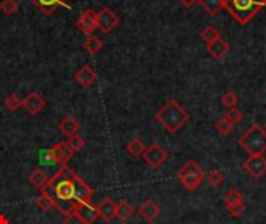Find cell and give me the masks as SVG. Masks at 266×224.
<instances>
[{"instance_id":"obj_1","label":"cell","mask_w":266,"mask_h":224,"mask_svg":"<svg viewBox=\"0 0 266 224\" xmlns=\"http://www.w3.org/2000/svg\"><path fill=\"white\" fill-rule=\"evenodd\" d=\"M156 121L170 134H176L190 120V114L176 100H168L154 115Z\"/></svg>"},{"instance_id":"obj_2","label":"cell","mask_w":266,"mask_h":224,"mask_svg":"<svg viewBox=\"0 0 266 224\" xmlns=\"http://www.w3.org/2000/svg\"><path fill=\"white\" fill-rule=\"evenodd\" d=\"M238 145L244 151H248L249 156L264 154L266 153V131L258 123H254L246 132L240 136Z\"/></svg>"},{"instance_id":"obj_3","label":"cell","mask_w":266,"mask_h":224,"mask_svg":"<svg viewBox=\"0 0 266 224\" xmlns=\"http://www.w3.org/2000/svg\"><path fill=\"white\" fill-rule=\"evenodd\" d=\"M224 8L240 25H248L260 8L252 0H224Z\"/></svg>"},{"instance_id":"obj_4","label":"cell","mask_w":266,"mask_h":224,"mask_svg":"<svg viewBox=\"0 0 266 224\" xmlns=\"http://www.w3.org/2000/svg\"><path fill=\"white\" fill-rule=\"evenodd\" d=\"M178 177L181 181V184L186 187V190L193 192L195 189L199 187V184L204 181V177H206V173H204V170L199 167L198 162L190 159L178 171Z\"/></svg>"},{"instance_id":"obj_5","label":"cell","mask_w":266,"mask_h":224,"mask_svg":"<svg viewBox=\"0 0 266 224\" xmlns=\"http://www.w3.org/2000/svg\"><path fill=\"white\" fill-rule=\"evenodd\" d=\"M143 160L147 162V165L153 170L160 168L168 159V151L163 148L160 144H151L150 147H147L145 153L142 154Z\"/></svg>"},{"instance_id":"obj_6","label":"cell","mask_w":266,"mask_h":224,"mask_svg":"<svg viewBox=\"0 0 266 224\" xmlns=\"http://www.w3.org/2000/svg\"><path fill=\"white\" fill-rule=\"evenodd\" d=\"M75 27L86 36L94 34V31L98 28V22H97V11L94 10H86L84 13H81L79 17L76 19Z\"/></svg>"},{"instance_id":"obj_7","label":"cell","mask_w":266,"mask_h":224,"mask_svg":"<svg viewBox=\"0 0 266 224\" xmlns=\"http://www.w3.org/2000/svg\"><path fill=\"white\" fill-rule=\"evenodd\" d=\"M97 22H98V28L108 34L118 25L120 17L111 8L105 7L103 10H100V13H97Z\"/></svg>"},{"instance_id":"obj_8","label":"cell","mask_w":266,"mask_h":224,"mask_svg":"<svg viewBox=\"0 0 266 224\" xmlns=\"http://www.w3.org/2000/svg\"><path fill=\"white\" fill-rule=\"evenodd\" d=\"M244 170H246L252 177H261L266 173V157L264 154L258 156H249L243 164Z\"/></svg>"},{"instance_id":"obj_9","label":"cell","mask_w":266,"mask_h":224,"mask_svg":"<svg viewBox=\"0 0 266 224\" xmlns=\"http://www.w3.org/2000/svg\"><path fill=\"white\" fill-rule=\"evenodd\" d=\"M73 212L86 224L95 222V219L100 216L98 207L94 206L92 202H73Z\"/></svg>"},{"instance_id":"obj_10","label":"cell","mask_w":266,"mask_h":224,"mask_svg":"<svg viewBox=\"0 0 266 224\" xmlns=\"http://www.w3.org/2000/svg\"><path fill=\"white\" fill-rule=\"evenodd\" d=\"M22 108L30 114V115H37L39 112H42L46 109V100L42 95H39L37 92H31L22 100Z\"/></svg>"},{"instance_id":"obj_11","label":"cell","mask_w":266,"mask_h":224,"mask_svg":"<svg viewBox=\"0 0 266 224\" xmlns=\"http://www.w3.org/2000/svg\"><path fill=\"white\" fill-rule=\"evenodd\" d=\"M30 2L46 16L53 14L58 8L72 10V7L66 2V0H30Z\"/></svg>"},{"instance_id":"obj_12","label":"cell","mask_w":266,"mask_h":224,"mask_svg":"<svg viewBox=\"0 0 266 224\" xmlns=\"http://www.w3.org/2000/svg\"><path fill=\"white\" fill-rule=\"evenodd\" d=\"M73 182V196H75V202H91L92 199V189L86 184V182L81 179L79 176H75L72 179Z\"/></svg>"},{"instance_id":"obj_13","label":"cell","mask_w":266,"mask_h":224,"mask_svg":"<svg viewBox=\"0 0 266 224\" xmlns=\"http://www.w3.org/2000/svg\"><path fill=\"white\" fill-rule=\"evenodd\" d=\"M53 157H55V162H56V165H61V167H64L67 165V162L72 159L73 156V151L67 147L66 142H58V144H55L52 148H50Z\"/></svg>"},{"instance_id":"obj_14","label":"cell","mask_w":266,"mask_h":224,"mask_svg":"<svg viewBox=\"0 0 266 224\" xmlns=\"http://www.w3.org/2000/svg\"><path fill=\"white\" fill-rule=\"evenodd\" d=\"M75 81L79 84V86H83V87H91L94 84V81L97 79V72L94 70L92 66L89 64H84V66H81L76 73L73 75Z\"/></svg>"},{"instance_id":"obj_15","label":"cell","mask_w":266,"mask_h":224,"mask_svg":"<svg viewBox=\"0 0 266 224\" xmlns=\"http://www.w3.org/2000/svg\"><path fill=\"white\" fill-rule=\"evenodd\" d=\"M139 213L143 219H147L148 222H153L159 215H160V207L156 204L153 199H147L143 204L139 207Z\"/></svg>"},{"instance_id":"obj_16","label":"cell","mask_w":266,"mask_h":224,"mask_svg":"<svg viewBox=\"0 0 266 224\" xmlns=\"http://www.w3.org/2000/svg\"><path fill=\"white\" fill-rule=\"evenodd\" d=\"M115 212H117V204L111 198H105L103 201L100 202L98 213L105 221H112L115 218Z\"/></svg>"},{"instance_id":"obj_17","label":"cell","mask_w":266,"mask_h":224,"mask_svg":"<svg viewBox=\"0 0 266 224\" xmlns=\"http://www.w3.org/2000/svg\"><path fill=\"white\" fill-rule=\"evenodd\" d=\"M207 49H209V53H210L215 59H218V61L223 59L224 56L228 55V52L231 50L229 44H228L223 37H218L216 40H213L212 44L207 46Z\"/></svg>"},{"instance_id":"obj_18","label":"cell","mask_w":266,"mask_h":224,"mask_svg":"<svg viewBox=\"0 0 266 224\" xmlns=\"http://www.w3.org/2000/svg\"><path fill=\"white\" fill-rule=\"evenodd\" d=\"M79 129H81V125L70 115H66L63 120H61V123H59V131L63 132L64 136H67V137L78 134Z\"/></svg>"},{"instance_id":"obj_19","label":"cell","mask_w":266,"mask_h":224,"mask_svg":"<svg viewBox=\"0 0 266 224\" xmlns=\"http://www.w3.org/2000/svg\"><path fill=\"white\" fill-rule=\"evenodd\" d=\"M28 181H30V184L31 187L34 189H42L46 184H49V181H50V176L42 170V168H34L31 171V174L28 176Z\"/></svg>"},{"instance_id":"obj_20","label":"cell","mask_w":266,"mask_h":224,"mask_svg":"<svg viewBox=\"0 0 266 224\" xmlns=\"http://www.w3.org/2000/svg\"><path fill=\"white\" fill-rule=\"evenodd\" d=\"M83 49L89 53V55H97L100 53V50L103 49V42H101V39L95 34H91L84 39V42H83Z\"/></svg>"},{"instance_id":"obj_21","label":"cell","mask_w":266,"mask_h":224,"mask_svg":"<svg viewBox=\"0 0 266 224\" xmlns=\"http://www.w3.org/2000/svg\"><path fill=\"white\" fill-rule=\"evenodd\" d=\"M136 213V209L129 204L128 201H120L117 204V212H115V216L121 221H128L132 218V215Z\"/></svg>"},{"instance_id":"obj_22","label":"cell","mask_w":266,"mask_h":224,"mask_svg":"<svg viewBox=\"0 0 266 224\" xmlns=\"http://www.w3.org/2000/svg\"><path fill=\"white\" fill-rule=\"evenodd\" d=\"M145 150H147V145L143 144V140L140 137H134L126 145V151L134 157H140L143 153H145Z\"/></svg>"},{"instance_id":"obj_23","label":"cell","mask_w":266,"mask_h":224,"mask_svg":"<svg viewBox=\"0 0 266 224\" xmlns=\"http://www.w3.org/2000/svg\"><path fill=\"white\" fill-rule=\"evenodd\" d=\"M199 4L210 16H216L224 8V0H199Z\"/></svg>"},{"instance_id":"obj_24","label":"cell","mask_w":266,"mask_h":224,"mask_svg":"<svg viewBox=\"0 0 266 224\" xmlns=\"http://www.w3.org/2000/svg\"><path fill=\"white\" fill-rule=\"evenodd\" d=\"M67 147L73 151V153H78V151H81L84 148V145H86V140L81 137V136H78V134H75V136H70L69 139H67Z\"/></svg>"},{"instance_id":"obj_25","label":"cell","mask_w":266,"mask_h":224,"mask_svg":"<svg viewBox=\"0 0 266 224\" xmlns=\"http://www.w3.org/2000/svg\"><path fill=\"white\" fill-rule=\"evenodd\" d=\"M5 106L8 111H17L19 108H22V98H20L17 94H10L7 98H5Z\"/></svg>"},{"instance_id":"obj_26","label":"cell","mask_w":266,"mask_h":224,"mask_svg":"<svg viewBox=\"0 0 266 224\" xmlns=\"http://www.w3.org/2000/svg\"><path fill=\"white\" fill-rule=\"evenodd\" d=\"M218 37H221L219 36V33L213 28V27H206V28H204L202 31H201V39L204 40V42H206L207 46L209 44H212L213 42V40H216Z\"/></svg>"},{"instance_id":"obj_27","label":"cell","mask_w":266,"mask_h":224,"mask_svg":"<svg viewBox=\"0 0 266 224\" xmlns=\"http://www.w3.org/2000/svg\"><path fill=\"white\" fill-rule=\"evenodd\" d=\"M0 10H2V13L7 14V16L16 14L17 10H19L17 0H2V4H0Z\"/></svg>"},{"instance_id":"obj_28","label":"cell","mask_w":266,"mask_h":224,"mask_svg":"<svg viewBox=\"0 0 266 224\" xmlns=\"http://www.w3.org/2000/svg\"><path fill=\"white\" fill-rule=\"evenodd\" d=\"M221 101H223V105L226 106L228 109H232V108H237L238 105V97L235 95V92H224L223 97H221Z\"/></svg>"},{"instance_id":"obj_29","label":"cell","mask_w":266,"mask_h":224,"mask_svg":"<svg viewBox=\"0 0 266 224\" xmlns=\"http://www.w3.org/2000/svg\"><path fill=\"white\" fill-rule=\"evenodd\" d=\"M232 128H234V123H232V121H229L226 117L221 118L219 121H216V125H215V129H216L219 134H223V136L231 134Z\"/></svg>"},{"instance_id":"obj_30","label":"cell","mask_w":266,"mask_h":224,"mask_svg":"<svg viewBox=\"0 0 266 224\" xmlns=\"http://www.w3.org/2000/svg\"><path fill=\"white\" fill-rule=\"evenodd\" d=\"M207 182L212 187H221L223 182H224V174L221 171H218V170H212L207 174Z\"/></svg>"},{"instance_id":"obj_31","label":"cell","mask_w":266,"mask_h":224,"mask_svg":"<svg viewBox=\"0 0 266 224\" xmlns=\"http://www.w3.org/2000/svg\"><path fill=\"white\" fill-rule=\"evenodd\" d=\"M240 201H243V196H241V193L237 189H231L226 195H224V202H226V207L235 204V202H240Z\"/></svg>"},{"instance_id":"obj_32","label":"cell","mask_w":266,"mask_h":224,"mask_svg":"<svg viewBox=\"0 0 266 224\" xmlns=\"http://www.w3.org/2000/svg\"><path fill=\"white\" fill-rule=\"evenodd\" d=\"M34 204L42 210V212H49L52 207H53V202L49 199V198H46L44 195H40V196H37L36 199H34Z\"/></svg>"},{"instance_id":"obj_33","label":"cell","mask_w":266,"mask_h":224,"mask_svg":"<svg viewBox=\"0 0 266 224\" xmlns=\"http://www.w3.org/2000/svg\"><path fill=\"white\" fill-rule=\"evenodd\" d=\"M244 209H246V206H244V201H240V202H235V204L229 206L228 212H229L231 216L238 218V216H241L244 213Z\"/></svg>"},{"instance_id":"obj_34","label":"cell","mask_w":266,"mask_h":224,"mask_svg":"<svg viewBox=\"0 0 266 224\" xmlns=\"http://www.w3.org/2000/svg\"><path fill=\"white\" fill-rule=\"evenodd\" d=\"M224 117H226L229 121H232V123L235 125V123H238V121L241 120L243 114L237 108H232V109H228V112H226V115H224Z\"/></svg>"},{"instance_id":"obj_35","label":"cell","mask_w":266,"mask_h":224,"mask_svg":"<svg viewBox=\"0 0 266 224\" xmlns=\"http://www.w3.org/2000/svg\"><path fill=\"white\" fill-rule=\"evenodd\" d=\"M40 162H42V164L47 165V167H53V165H56L55 157H53V154H52L50 150H49V151H42V153H40Z\"/></svg>"},{"instance_id":"obj_36","label":"cell","mask_w":266,"mask_h":224,"mask_svg":"<svg viewBox=\"0 0 266 224\" xmlns=\"http://www.w3.org/2000/svg\"><path fill=\"white\" fill-rule=\"evenodd\" d=\"M63 224H86V222H84L83 219H81L75 212H72V213L66 215V219H64Z\"/></svg>"},{"instance_id":"obj_37","label":"cell","mask_w":266,"mask_h":224,"mask_svg":"<svg viewBox=\"0 0 266 224\" xmlns=\"http://www.w3.org/2000/svg\"><path fill=\"white\" fill-rule=\"evenodd\" d=\"M178 2L184 7H187V8H192L193 5L199 4V0H178Z\"/></svg>"},{"instance_id":"obj_38","label":"cell","mask_w":266,"mask_h":224,"mask_svg":"<svg viewBox=\"0 0 266 224\" xmlns=\"http://www.w3.org/2000/svg\"><path fill=\"white\" fill-rule=\"evenodd\" d=\"M252 2H254V4H255L258 8H260V10L266 7V0H252Z\"/></svg>"},{"instance_id":"obj_39","label":"cell","mask_w":266,"mask_h":224,"mask_svg":"<svg viewBox=\"0 0 266 224\" xmlns=\"http://www.w3.org/2000/svg\"><path fill=\"white\" fill-rule=\"evenodd\" d=\"M0 224H10V222H8V219H7L4 215H0Z\"/></svg>"},{"instance_id":"obj_40","label":"cell","mask_w":266,"mask_h":224,"mask_svg":"<svg viewBox=\"0 0 266 224\" xmlns=\"http://www.w3.org/2000/svg\"><path fill=\"white\" fill-rule=\"evenodd\" d=\"M264 131H266V128H264Z\"/></svg>"}]
</instances>
